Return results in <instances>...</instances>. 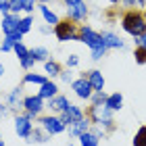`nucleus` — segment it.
I'll return each mask as SVG.
<instances>
[{
  "instance_id": "26",
  "label": "nucleus",
  "mask_w": 146,
  "mask_h": 146,
  "mask_svg": "<svg viewBox=\"0 0 146 146\" xmlns=\"http://www.w3.org/2000/svg\"><path fill=\"white\" fill-rule=\"evenodd\" d=\"M123 6H127L129 11H142L146 6V0H121Z\"/></svg>"
},
{
  "instance_id": "44",
  "label": "nucleus",
  "mask_w": 146,
  "mask_h": 146,
  "mask_svg": "<svg viewBox=\"0 0 146 146\" xmlns=\"http://www.w3.org/2000/svg\"><path fill=\"white\" fill-rule=\"evenodd\" d=\"M144 19H146V9H144Z\"/></svg>"
},
{
  "instance_id": "46",
  "label": "nucleus",
  "mask_w": 146,
  "mask_h": 146,
  "mask_svg": "<svg viewBox=\"0 0 146 146\" xmlns=\"http://www.w3.org/2000/svg\"><path fill=\"white\" fill-rule=\"evenodd\" d=\"M69 146H73V144H69Z\"/></svg>"
},
{
  "instance_id": "28",
  "label": "nucleus",
  "mask_w": 146,
  "mask_h": 146,
  "mask_svg": "<svg viewBox=\"0 0 146 146\" xmlns=\"http://www.w3.org/2000/svg\"><path fill=\"white\" fill-rule=\"evenodd\" d=\"M31 23H34V19H31V15H27V17H23L21 21H19V31L25 36L27 31L31 29Z\"/></svg>"
},
{
  "instance_id": "7",
  "label": "nucleus",
  "mask_w": 146,
  "mask_h": 146,
  "mask_svg": "<svg viewBox=\"0 0 146 146\" xmlns=\"http://www.w3.org/2000/svg\"><path fill=\"white\" fill-rule=\"evenodd\" d=\"M44 98H40V96H25L23 98V109H25V115H27L31 121L40 115V113L44 111Z\"/></svg>"
},
{
  "instance_id": "12",
  "label": "nucleus",
  "mask_w": 146,
  "mask_h": 146,
  "mask_svg": "<svg viewBox=\"0 0 146 146\" xmlns=\"http://www.w3.org/2000/svg\"><path fill=\"white\" fill-rule=\"evenodd\" d=\"M19 15H13V13H9V15H4L2 17V31H4V36H13V34H17L19 31Z\"/></svg>"
},
{
  "instance_id": "11",
  "label": "nucleus",
  "mask_w": 146,
  "mask_h": 146,
  "mask_svg": "<svg viewBox=\"0 0 146 146\" xmlns=\"http://www.w3.org/2000/svg\"><path fill=\"white\" fill-rule=\"evenodd\" d=\"M58 117L63 119V123H65V125H69V123H73V121H79V119H84L86 115H84V111L79 109L77 104H69V107L65 109Z\"/></svg>"
},
{
  "instance_id": "3",
  "label": "nucleus",
  "mask_w": 146,
  "mask_h": 146,
  "mask_svg": "<svg viewBox=\"0 0 146 146\" xmlns=\"http://www.w3.org/2000/svg\"><path fill=\"white\" fill-rule=\"evenodd\" d=\"M88 117H90V121L92 123H96V125H100V127H113V111L107 107V104H92L90 107V113H88Z\"/></svg>"
},
{
  "instance_id": "39",
  "label": "nucleus",
  "mask_w": 146,
  "mask_h": 146,
  "mask_svg": "<svg viewBox=\"0 0 146 146\" xmlns=\"http://www.w3.org/2000/svg\"><path fill=\"white\" fill-rule=\"evenodd\" d=\"M61 79H63V82H73V75H71V71H61Z\"/></svg>"
},
{
  "instance_id": "19",
  "label": "nucleus",
  "mask_w": 146,
  "mask_h": 146,
  "mask_svg": "<svg viewBox=\"0 0 146 146\" xmlns=\"http://www.w3.org/2000/svg\"><path fill=\"white\" fill-rule=\"evenodd\" d=\"M6 102H9L11 111H15L17 107H23V98H21V88H15L11 92L9 96H6Z\"/></svg>"
},
{
  "instance_id": "31",
  "label": "nucleus",
  "mask_w": 146,
  "mask_h": 146,
  "mask_svg": "<svg viewBox=\"0 0 146 146\" xmlns=\"http://www.w3.org/2000/svg\"><path fill=\"white\" fill-rule=\"evenodd\" d=\"M19 63H21V67H23V69H31V67H34V65H36L38 61H36L34 56H31V52H29V54L25 56V58H21Z\"/></svg>"
},
{
  "instance_id": "42",
  "label": "nucleus",
  "mask_w": 146,
  "mask_h": 146,
  "mask_svg": "<svg viewBox=\"0 0 146 146\" xmlns=\"http://www.w3.org/2000/svg\"><path fill=\"white\" fill-rule=\"evenodd\" d=\"M119 2H121V0H111V4H119Z\"/></svg>"
},
{
  "instance_id": "16",
  "label": "nucleus",
  "mask_w": 146,
  "mask_h": 146,
  "mask_svg": "<svg viewBox=\"0 0 146 146\" xmlns=\"http://www.w3.org/2000/svg\"><path fill=\"white\" fill-rule=\"evenodd\" d=\"M58 94V86L54 82H46L40 86V92H38V96L40 98H44V100H50V98H54Z\"/></svg>"
},
{
  "instance_id": "45",
  "label": "nucleus",
  "mask_w": 146,
  "mask_h": 146,
  "mask_svg": "<svg viewBox=\"0 0 146 146\" xmlns=\"http://www.w3.org/2000/svg\"><path fill=\"white\" fill-rule=\"evenodd\" d=\"M40 2H48V0H40Z\"/></svg>"
},
{
  "instance_id": "4",
  "label": "nucleus",
  "mask_w": 146,
  "mask_h": 146,
  "mask_svg": "<svg viewBox=\"0 0 146 146\" xmlns=\"http://www.w3.org/2000/svg\"><path fill=\"white\" fill-rule=\"evenodd\" d=\"M65 4H67V17L71 21H75V23L86 21V17H88V6H86L84 0H65Z\"/></svg>"
},
{
  "instance_id": "35",
  "label": "nucleus",
  "mask_w": 146,
  "mask_h": 146,
  "mask_svg": "<svg viewBox=\"0 0 146 146\" xmlns=\"http://www.w3.org/2000/svg\"><path fill=\"white\" fill-rule=\"evenodd\" d=\"M134 40H136V48H144V50H146V31H144L142 36L134 38Z\"/></svg>"
},
{
  "instance_id": "24",
  "label": "nucleus",
  "mask_w": 146,
  "mask_h": 146,
  "mask_svg": "<svg viewBox=\"0 0 146 146\" xmlns=\"http://www.w3.org/2000/svg\"><path fill=\"white\" fill-rule=\"evenodd\" d=\"M44 69H46V73H48L50 77L61 75V65L54 63V61H46V63H44Z\"/></svg>"
},
{
  "instance_id": "13",
  "label": "nucleus",
  "mask_w": 146,
  "mask_h": 146,
  "mask_svg": "<svg viewBox=\"0 0 146 146\" xmlns=\"http://www.w3.org/2000/svg\"><path fill=\"white\" fill-rule=\"evenodd\" d=\"M84 77H88V82L92 84L94 92H102L104 90V77H102V73L98 71V69H92L88 73H84Z\"/></svg>"
},
{
  "instance_id": "30",
  "label": "nucleus",
  "mask_w": 146,
  "mask_h": 146,
  "mask_svg": "<svg viewBox=\"0 0 146 146\" xmlns=\"http://www.w3.org/2000/svg\"><path fill=\"white\" fill-rule=\"evenodd\" d=\"M13 50H15V54L19 56V61H21V58H25V56L29 54V50H27V48L23 46V42H19V44H17V46H15Z\"/></svg>"
},
{
  "instance_id": "17",
  "label": "nucleus",
  "mask_w": 146,
  "mask_h": 146,
  "mask_svg": "<svg viewBox=\"0 0 146 146\" xmlns=\"http://www.w3.org/2000/svg\"><path fill=\"white\" fill-rule=\"evenodd\" d=\"M21 38H23L21 31H17V34H13V36H4L2 44H0V50H2V52H11L19 42H21Z\"/></svg>"
},
{
  "instance_id": "41",
  "label": "nucleus",
  "mask_w": 146,
  "mask_h": 146,
  "mask_svg": "<svg viewBox=\"0 0 146 146\" xmlns=\"http://www.w3.org/2000/svg\"><path fill=\"white\" fill-rule=\"evenodd\" d=\"M2 75H4V65H0V79H2Z\"/></svg>"
},
{
  "instance_id": "5",
  "label": "nucleus",
  "mask_w": 146,
  "mask_h": 146,
  "mask_svg": "<svg viewBox=\"0 0 146 146\" xmlns=\"http://www.w3.org/2000/svg\"><path fill=\"white\" fill-rule=\"evenodd\" d=\"M54 36L58 38V42H69V40H75V42H82V36L75 29V25L69 21H61L54 27Z\"/></svg>"
},
{
  "instance_id": "10",
  "label": "nucleus",
  "mask_w": 146,
  "mask_h": 146,
  "mask_svg": "<svg viewBox=\"0 0 146 146\" xmlns=\"http://www.w3.org/2000/svg\"><path fill=\"white\" fill-rule=\"evenodd\" d=\"M90 117H84L79 119V121H73L67 125V131H69V138H79L82 134H86V131H90Z\"/></svg>"
},
{
  "instance_id": "8",
  "label": "nucleus",
  "mask_w": 146,
  "mask_h": 146,
  "mask_svg": "<svg viewBox=\"0 0 146 146\" xmlns=\"http://www.w3.org/2000/svg\"><path fill=\"white\" fill-rule=\"evenodd\" d=\"M71 88L75 92L77 98H82V100H90L92 94H94V88H92V84L88 82V77H79V79H73L71 82Z\"/></svg>"
},
{
  "instance_id": "20",
  "label": "nucleus",
  "mask_w": 146,
  "mask_h": 146,
  "mask_svg": "<svg viewBox=\"0 0 146 146\" xmlns=\"http://www.w3.org/2000/svg\"><path fill=\"white\" fill-rule=\"evenodd\" d=\"M107 107L115 113V111H121V107H123V96L119 94V92H115V94H109V98H107Z\"/></svg>"
},
{
  "instance_id": "27",
  "label": "nucleus",
  "mask_w": 146,
  "mask_h": 146,
  "mask_svg": "<svg viewBox=\"0 0 146 146\" xmlns=\"http://www.w3.org/2000/svg\"><path fill=\"white\" fill-rule=\"evenodd\" d=\"M134 146H146V125H142L134 136Z\"/></svg>"
},
{
  "instance_id": "22",
  "label": "nucleus",
  "mask_w": 146,
  "mask_h": 146,
  "mask_svg": "<svg viewBox=\"0 0 146 146\" xmlns=\"http://www.w3.org/2000/svg\"><path fill=\"white\" fill-rule=\"evenodd\" d=\"M77 140H79V144H82V146H98L100 138L94 136L92 131H86V134H82V136L77 138Z\"/></svg>"
},
{
  "instance_id": "32",
  "label": "nucleus",
  "mask_w": 146,
  "mask_h": 146,
  "mask_svg": "<svg viewBox=\"0 0 146 146\" xmlns=\"http://www.w3.org/2000/svg\"><path fill=\"white\" fill-rule=\"evenodd\" d=\"M11 2V13L13 15H19L23 11V0H9Z\"/></svg>"
},
{
  "instance_id": "34",
  "label": "nucleus",
  "mask_w": 146,
  "mask_h": 146,
  "mask_svg": "<svg viewBox=\"0 0 146 146\" xmlns=\"http://www.w3.org/2000/svg\"><path fill=\"white\" fill-rule=\"evenodd\" d=\"M36 9V0H23V11L27 13V15H31Z\"/></svg>"
},
{
  "instance_id": "38",
  "label": "nucleus",
  "mask_w": 146,
  "mask_h": 146,
  "mask_svg": "<svg viewBox=\"0 0 146 146\" xmlns=\"http://www.w3.org/2000/svg\"><path fill=\"white\" fill-rule=\"evenodd\" d=\"M77 63H79V58H77V54H71V56L67 58V67H75Z\"/></svg>"
},
{
  "instance_id": "33",
  "label": "nucleus",
  "mask_w": 146,
  "mask_h": 146,
  "mask_svg": "<svg viewBox=\"0 0 146 146\" xmlns=\"http://www.w3.org/2000/svg\"><path fill=\"white\" fill-rule=\"evenodd\" d=\"M134 56H136V63H140V65H146V50H144V48H136Z\"/></svg>"
},
{
  "instance_id": "29",
  "label": "nucleus",
  "mask_w": 146,
  "mask_h": 146,
  "mask_svg": "<svg viewBox=\"0 0 146 146\" xmlns=\"http://www.w3.org/2000/svg\"><path fill=\"white\" fill-rule=\"evenodd\" d=\"M107 98H109V94H104V90L102 92H94L92 98H90V104H102V102H107Z\"/></svg>"
},
{
  "instance_id": "6",
  "label": "nucleus",
  "mask_w": 146,
  "mask_h": 146,
  "mask_svg": "<svg viewBox=\"0 0 146 146\" xmlns=\"http://www.w3.org/2000/svg\"><path fill=\"white\" fill-rule=\"evenodd\" d=\"M40 125H42V129H44L48 136L61 134V131H65V129H67V125L63 123V119H61V117H54V115L40 117Z\"/></svg>"
},
{
  "instance_id": "18",
  "label": "nucleus",
  "mask_w": 146,
  "mask_h": 146,
  "mask_svg": "<svg viewBox=\"0 0 146 146\" xmlns=\"http://www.w3.org/2000/svg\"><path fill=\"white\" fill-rule=\"evenodd\" d=\"M48 138H50V136L46 134L42 127H40V129H34L27 138H25V140H27L29 144H44V142H48Z\"/></svg>"
},
{
  "instance_id": "2",
  "label": "nucleus",
  "mask_w": 146,
  "mask_h": 146,
  "mask_svg": "<svg viewBox=\"0 0 146 146\" xmlns=\"http://www.w3.org/2000/svg\"><path fill=\"white\" fill-rule=\"evenodd\" d=\"M121 27L125 34H129L131 38H138L146 31V19H144V13L140 11H127L125 15L121 17Z\"/></svg>"
},
{
  "instance_id": "14",
  "label": "nucleus",
  "mask_w": 146,
  "mask_h": 146,
  "mask_svg": "<svg viewBox=\"0 0 146 146\" xmlns=\"http://www.w3.org/2000/svg\"><path fill=\"white\" fill-rule=\"evenodd\" d=\"M102 40H104V46L107 48H113V50H121L125 48V44H123V40L119 38L117 34H113V31H102Z\"/></svg>"
},
{
  "instance_id": "40",
  "label": "nucleus",
  "mask_w": 146,
  "mask_h": 146,
  "mask_svg": "<svg viewBox=\"0 0 146 146\" xmlns=\"http://www.w3.org/2000/svg\"><path fill=\"white\" fill-rule=\"evenodd\" d=\"M9 111H11V107H6V104H2V102H0V119L9 115Z\"/></svg>"
},
{
  "instance_id": "9",
  "label": "nucleus",
  "mask_w": 146,
  "mask_h": 146,
  "mask_svg": "<svg viewBox=\"0 0 146 146\" xmlns=\"http://www.w3.org/2000/svg\"><path fill=\"white\" fill-rule=\"evenodd\" d=\"M15 131L21 138H27L31 131H34V123H31V119L27 115H17L15 117Z\"/></svg>"
},
{
  "instance_id": "43",
  "label": "nucleus",
  "mask_w": 146,
  "mask_h": 146,
  "mask_svg": "<svg viewBox=\"0 0 146 146\" xmlns=\"http://www.w3.org/2000/svg\"><path fill=\"white\" fill-rule=\"evenodd\" d=\"M0 146H4V142H2V140H0Z\"/></svg>"
},
{
  "instance_id": "15",
  "label": "nucleus",
  "mask_w": 146,
  "mask_h": 146,
  "mask_svg": "<svg viewBox=\"0 0 146 146\" xmlns=\"http://www.w3.org/2000/svg\"><path fill=\"white\" fill-rule=\"evenodd\" d=\"M69 104H71V102L67 100V96H63V94H56L54 98H50V100H48V104H46V107H48V109H52L54 113H58V115H61V113H63L65 109H67Z\"/></svg>"
},
{
  "instance_id": "36",
  "label": "nucleus",
  "mask_w": 146,
  "mask_h": 146,
  "mask_svg": "<svg viewBox=\"0 0 146 146\" xmlns=\"http://www.w3.org/2000/svg\"><path fill=\"white\" fill-rule=\"evenodd\" d=\"M0 13H4V15L11 13V2L9 0H0Z\"/></svg>"
},
{
  "instance_id": "21",
  "label": "nucleus",
  "mask_w": 146,
  "mask_h": 146,
  "mask_svg": "<svg viewBox=\"0 0 146 146\" xmlns=\"http://www.w3.org/2000/svg\"><path fill=\"white\" fill-rule=\"evenodd\" d=\"M40 13H42V15H44V21L48 23L50 27H52V25H54V27H56V25L61 23V19H58V17L54 15V13H52V11L48 9V6H44V4H42V6H40Z\"/></svg>"
},
{
  "instance_id": "25",
  "label": "nucleus",
  "mask_w": 146,
  "mask_h": 146,
  "mask_svg": "<svg viewBox=\"0 0 146 146\" xmlns=\"http://www.w3.org/2000/svg\"><path fill=\"white\" fill-rule=\"evenodd\" d=\"M29 52H31V56H34L36 61H44V63L48 61V50L42 48V46H36V48H31Z\"/></svg>"
},
{
  "instance_id": "37",
  "label": "nucleus",
  "mask_w": 146,
  "mask_h": 146,
  "mask_svg": "<svg viewBox=\"0 0 146 146\" xmlns=\"http://www.w3.org/2000/svg\"><path fill=\"white\" fill-rule=\"evenodd\" d=\"M90 131H92V134H94V136H98V138H104V129L100 127V125H96V127H92Z\"/></svg>"
},
{
  "instance_id": "1",
  "label": "nucleus",
  "mask_w": 146,
  "mask_h": 146,
  "mask_svg": "<svg viewBox=\"0 0 146 146\" xmlns=\"http://www.w3.org/2000/svg\"><path fill=\"white\" fill-rule=\"evenodd\" d=\"M79 36H82V42L86 46H90L94 61H100V58L107 54L109 48L104 46V40H102V36L98 34V31H94L92 27H88V25H82V27H79Z\"/></svg>"
},
{
  "instance_id": "23",
  "label": "nucleus",
  "mask_w": 146,
  "mask_h": 146,
  "mask_svg": "<svg viewBox=\"0 0 146 146\" xmlns=\"http://www.w3.org/2000/svg\"><path fill=\"white\" fill-rule=\"evenodd\" d=\"M46 82H48V79H46L44 75H38V73H25L23 75V84H38V86H42Z\"/></svg>"
}]
</instances>
